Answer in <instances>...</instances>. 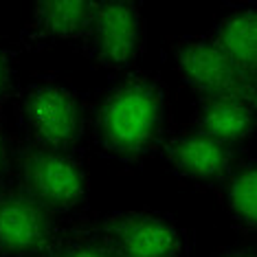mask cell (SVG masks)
<instances>
[{
	"label": "cell",
	"mask_w": 257,
	"mask_h": 257,
	"mask_svg": "<svg viewBox=\"0 0 257 257\" xmlns=\"http://www.w3.org/2000/svg\"><path fill=\"white\" fill-rule=\"evenodd\" d=\"M189 127L239 152L255 132V99L239 95L200 99Z\"/></svg>",
	"instance_id": "9c48e42d"
},
{
	"label": "cell",
	"mask_w": 257,
	"mask_h": 257,
	"mask_svg": "<svg viewBox=\"0 0 257 257\" xmlns=\"http://www.w3.org/2000/svg\"><path fill=\"white\" fill-rule=\"evenodd\" d=\"M81 53L103 71L127 73L143 55L145 20L130 0L92 3V14L79 40Z\"/></svg>",
	"instance_id": "277c9868"
},
{
	"label": "cell",
	"mask_w": 257,
	"mask_h": 257,
	"mask_svg": "<svg viewBox=\"0 0 257 257\" xmlns=\"http://www.w3.org/2000/svg\"><path fill=\"white\" fill-rule=\"evenodd\" d=\"M7 169H9V139L5 132L3 119H0V180L7 178Z\"/></svg>",
	"instance_id": "9a60e30c"
},
{
	"label": "cell",
	"mask_w": 257,
	"mask_h": 257,
	"mask_svg": "<svg viewBox=\"0 0 257 257\" xmlns=\"http://www.w3.org/2000/svg\"><path fill=\"white\" fill-rule=\"evenodd\" d=\"M172 62L178 77L200 99L224 95L255 99V79L239 75L207 36L178 38L172 44Z\"/></svg>",
	"instance_id": "52a82bcc"
},
{
	"label": "cell",
	"mask_w": 257,
	"mask_h": 257,
	"mask_svg": "<svg viewBox=\"0 0 257 257\" xmlns=\"http://www.w3.org/2000/svg\"><path fill=\"white\" fill-rule=\"evenodd\" d=\"M97 226L116 257H185L191 248L185 226L154 209L112 211L101 215Z\"/></svg>",
	"instance_id": "5b68a950"
},
{
	"label": "cell",
	"mask_w": 257,
	"mask_h": 257,
	"mask_svg": "<svg viewBox=\"0 0 257 257\" xmlns=\"http://www.w3.org/2000/svg\"><path fill=\"white\" fill-rule=\"evenodd\" d=\"M62 220L14 180H0V257H46Z\"/></svg>",
	"instance_id": "8992f818"
},
{
	"label": "cell",
	"mask_w": 257,
	"mask_h": 257,
	"mask_svg": "<svg viewBox=\"0 0 257 257\" xmlns=\"http://www.w3.org/2000/svg\"><path fill=\"white\" fill-rule=\"evenodd\" d=\"M7 178L60 220L77 218L88 204L90 183L81 152L44 150L16 137L9 141Z\"/></svg>",
	"instance_id": "3957f363"
},
{
	"label": "cell",
	"mask_w": 257,
	"mask_h": 257,
	"mask_svg": "<svg viewBox=\"0 0 257 257\" xmlns=\"http://www.w3.org/2000/svg\"><path fill=\"white\" fill-rule=\"evenodd\" d=\"M222 204L239 231L257 229V163L253 156H237L231 172L218 185Z\"/></svg>",
	"instance_id": "7c38bea8"
},
{
	"label": "cell",
	"mask_w": 257,
	"mask_h": 257,
	"mask_svg": "<svg viewBox=\"0 0 257 257\" xmlns=\"http://www.w3.org/2000/svg\"><path fill=\"white\" fill-rule=\"evenodd\" d=\"M207 38L222 51L239 75H257V14L255 5H235L218 18Z\"/></svg>",
	"instance_id": "8fae6325"
},
{
	"label": "cell",
	"mask_w": 257,
	"mask_h": 257,
	"mask_svg": "<svg viewBox=\"0 0 257 257\" xmlns=\"http://www.w3.org/2000/svg\"><path fill=\"white\" fill-rule=\"evenodd\" d=\"M92 14V3H40L22 29L27 49H44L55 42H79Z\"/></svg>",
	"instance_id": "30bf717a"
},
{
	"label": "cell",
	"mask_w": 257,
	"mask_h": 257,
	"mask_svg": "<svg viewBox=\"0 0 257 257\" xmlns=\"http://www.w3.org/2000/svg\"><path fill=\"white\" fill-rule=\"evenodd\" d=\"M18 139L57 152H81L88 139L90 103L55 75H40L18 84L9 97Z\"/></svg>",
	"instance_id": "7a4b0ae2"
},
{
	"label": "cell",
	"mask_w": 257,
	"mask_h": 257,
	"mask_svg": "<svg viewBox=\"0 0 257 257\" xmlns=\"http://www.w3.org/2000/svg\"><path fill=\"white\" fill-rule=\"evenodd\" d=\"M46 257H116L99 233L97 220L86 218L84 213L77 218L62 220L53 246Z\"/></svg>",
	"instance_id": "4fadbf2b"
},
{
	"label": "cell",
	"mask_w": 257,
	"mask_h": 257,
	"mask_svg": "<svg viewBox=\"0 0 257 257\" xmlns=\"http://www.w3.org/2000/svg\"><path fill=\"white\" fill-rule=\"evenodd\" d=\"M159 152L174 176L196 187H218L239 156L237 150L194 127L167 134Z\"/></svg>",
	"instance_id": "ba28073f"
},
{
	"label": "cell",
	"mask_w": 257,
	"mask_h": 257,
	"mask_svg": "<svg viewBox=\"0 0 257 257\" xmlns=\"http://www.w3.org/2000/svg\"><path fill=\"white\" fill-rule=\"evenodd\" d=\"M211 257H255V253L253 250H244V248H224Z\"/></svg>",
	"instance_id": "2e32d148"
},
{
	"label": "cell",
	"mask_w": 257,
	"mask_h": 257,
	"mask_svg": "<svg viewBox=\"0 0 257 257\" xmlns=\"http://www.w3.org/2000/svg\"><path fill=\"white\" fill-rule=\"evenodd\" d=\"M167 127V90L154 73H119L90 106L88 139L101 156L123 165L156 154Z\"/></svg>",
	"instance_id": "6da1fadb"
},
{
	"label": "cell",
	"mask_w": 257,
	"mask_h": 257,
	"mask_svg": "<svg viewBox=\"0 0 257 257\" xmlns=\"http://www.w3.org/2000/svg\"><path fill=\"white\" fill-rule=\"evenodd\" d=\"M18 88V57L16 51L0 42V101L9 99Z\"/></svg>",
	"instance_id": "5bb4252c"
}]
</instances>
